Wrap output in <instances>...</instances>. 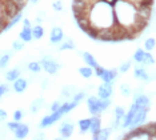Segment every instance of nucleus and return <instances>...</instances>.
Here are the masks:
<instances>
[{"instance_id": "e433bc0d", "label": "nucleus", "mask_w": 156, "mask_h": 140, "mask_svg": "<svg viewBox=\"0 0 156 140\" xmlns=\"http://www.w3.org/2000/svg\"><path fill=\"white\" fill-rule=\"evenodd\" d=\"M84 98H86V93H84V92H79V93H76V95H75V98H73V102L79 103L80 100L84 99Z\"/></svg>"}, {"instance_id": "b1692460", "label": "nucleus", "mask_w": 156, "mask_h": 140, "mask_svg": "<svg viewBox=\"0 0 156 140\" xmlns=\"http://www.w3.org/2000/svg\"><path fill=\"white\" fill-rule=\"evenodd\" d=\"M144 47H145V49H147V51H152V49L156 47V40L154 38H148L147 40L144 41Z\"/></svg>"}, {"instance_id": "423d86ee", "label": "nucleus", "mask_w": 156, "mask_h": 140, "mask_svg": "<svg viewBox=\"0 0 156 140\" xmlns=\"http://www.w3.org/2000/svg\"><path fill=\"white\" fill-rule=\"evenodd\" d=\"M98 95L100 99H108L112 95V84L111 83H103L98 88Z\"/></svg>"}, {"instance_id": "a18cd8bd", "label": "nucleus", "mask_w": 156, "mask_h": 140, "mask_svg": "<svg viewBox=\"0 0 156 140\" xmlns=\"http://www.w3.org/2000/svg\"><path fill=\"white\" fill-rule=\"evenodd\" d=\"M100 2H103L104 4H116L119 0H100Z\"/></svg>"}, {"instance_id": "9b49d317", "label": "nucleus", "mask_w": 156, "mask_h": 140, "mask_svg": "<svg viewBox=\"0 0 156 140\" xmlns=\"http://www.w3.org/2000/svg\"><path fill=\"white\" fill-rule=\"evenodd\" d=\"M135 104H136L139 108H150V99L145 95H139L135 98Z\"/></svg>"}, {"instance_id": "cd10ccee", "label": "nucleus", "mask_w": 156, "mask_h": 140, "mask_svg": "<svg viewBox=\"0 0 156 140\" xmlns=\"http://www.w3.org/2000/svg\"><path fill=\"white\" fill-rule=\"evenodd\" d=\"M115 116H116V119L123 120V117L126 116V112H124L123 107H116V108H115Z\"/></svg>"}, {"instance_id": "ea45409f", "label": "nucleus", "mask_w": 156, "mask_h": 140, "mask_svg": "<svg viewBox=\"0 0 156 140\" xmlns=\"http://www.w3.org/2000/svg\"><path fill=\"white\" fill-rule=\"evenodd\" d=\"M22 117H23V112H22V111H15V113H13V119L17 120V121H20V120H22Z\"/></svg>"}, {"instance_id": "c03bdc74", "label": "nucleus", "mask_w": 156, "mask_h": 140, "mask_svg": "<svg viewBox=\"0 0 156 140\" xmlns=\"http://www.w3.org/2000/svg\"><path fill=\"white\" fill-rule=\"evenodd\" d=\"M103 71H104V68H101L100 66H99L98 68H95V74H96L98 76H100V75L103 74Z\"/></svg>"}, {"instance_id": "f03ea898", "label": "nucleus", "mask_w": 156, "mask_h": 140, "mask_svg": "<svg viewBox=\"0 0 156 140\" xmlns=\"http://www.w3.org/2000/svg\"><path fill=\"white\" fill-rule=\"evenodd\" d=\"M41 66L45 70V72L49 74V75H54L58 72V70L60 68V66L56 62H54L52 59H48V57H44L43 60H41Z\"/></svg>"}, {"instance_id": "4468645a", "label": "nucleus", "mask_w": 156, "mask_h": 140, "mask_svg": "<svg viewBox=\"0 0 156 140\" xmlns=\"http://www.w3.org/2000/svg\"><path fill=\"white\" fill-rule=\"evenodd\" d=\"M26 88H27V80L26 79L17 77L16 80H13V89H15L16 92L22 93V92L26 91Z\"/></svg>"}, {"instance_id": "393cba45", "label": "nucleus", "mask_w": 156, "mask_h": 140, "mask_svg": "<svg viewBox=\"0 0 156 140\" xmlns=\"http://www.w3.org/2000/svg\"><path fill=\"white\" fill-rule=\"evenodd\" d=\"M154 62H155L154 56H152L150 52H144V56H143V60H141V63L145 64V66H148V64H154Z\"/></svg>"}, {"instance_id": "412c9836", "label": "nucleus", "mask_w": 156, "mask_h": 140, "mask_svg": "<svg viewBox=\"0 0 156 140\" xmlns=\"http://www.w3.org/2000/svg\"><path fill=\"white\" fill-rule=\"evenodd\" d=\"M94 68L92 67H90V66H87V67H81V68H79V74L81 75V76H84L86 79H88V77H91L92 76V74H94Z\"/></svg>"}, {"instance_id": "7ed1b4c3", "label": "nucleus", "mask_w": 156, "mask_h": 140, "mask_svg": "<svg viewBox=\"0 0 156 140\" xmlns=\"http://www.w3.org/2000/svg\"><path fill=\"white\" fill-rule=\"evenodd\" d=\"M139 109V107L136 106V104H131V108H129V111H128V113H126V116L123 117V121H122V127L123 128H128L129 125H131V123H132V120H133V117H135V113H136V111Z\"/></svg>"}, {"instance_id": "c756f323", "label": "nucleus", "mask_w": 156, "mask_h": 140, "mask_svg": "<svg viewBox=\"0 0 156 140\" xmlns=\"http://www.w3.org/2000/svg\"><path fill=\"white\" fill-rule=\"evenodd\" d=\"M109 104H111V102H109L108 99H100V109H101V112L108 108Z\"/></svg>"}, {"instance_id": "6e6552de", "label": "nucleus", "mask_w": 156, "mask_h": 140, "mask_svg": "<svg viewBox=\"0 0 156 140\" xmlns=\"http://www.w3.org/2000/svg\"><path fill=\"white\" fill-rule=\"evenodd\" d=\"M64 38V34H63V30L60 27H54L51 31V36H49V40L52 43H60Z\"/></svg>"}, {"instance_id": "dca6fc26", "label": "nucleus", "mask_w": 156, "mask_h": 140, "mask_svg": "<svg viewBox=\"0 0 156 140\" xmlns=\"http://www.w3.org/2000/svg\"><path fill=\"white\" fill-rule=\"evenodd\" d=\"M83 57H84V62L87 63V66H90V67H92L95 70V68H98L99 67V64H98V62L95 60V57L91 55L90 52H84L83 53Z\"/></svg>"}, {"instance_id": "49530a36", "label": "nucleus", "mask_w": 156, "mask_h": 140, "mask_svg": "<svg viewBox=\"0 0 156 140\" xmlns=\"http://www.w3.org/2000/svg\"><path fill=\"white\" fill-rule=\"evenodd\" d=\"M23 23H24V27H30L31 28V21L28 20V19H24Z\"/></svg>"}, {"instance_id": "58836bf2", "label": "nucleus", "mask_w": 156, "mask_h": 140, "mask_svg": "<svg viewBox=\"0 0 156 140\" xmlns=\"http://www.w3.org/2000/svg\"><path fill=\"white\" fill-rule=\"evenodd\" d=\"M8 85L7 84H0V99L3 98V95H4L5 92H8Z\"/></svg>"}, {"instance_id": "473e14b6", "label": "nucleus", "mask_w": 156, "mask_h": 140, "mask_svg": "<svg viewBox=\"0 0 156 140\" xmlns=\"http://www.w3.org/2000/svg\"><path fill=\"white\" fill-rule=\"evenodd\" d=\"M7 125H8V128H9V130H11V131H15L16 128L20 125V123H19V121H17V120H15V121H9V123L7 124Z\"/></svg>"}, {"instance_id": "f3484780", "label": "nucleus", "mask_w": 156, "mask_h": 140, "mask_svg": "<svg viewBox=\"0 0 156 140\" xmlns=\"http://www.w3.org/2000/svg\"><path fill=\"white\" fill-rule=\"evenodd\" d=\"M111 135V128H104V130H100L98 135H92V138L95 140H107Z\"/></svg>"}, {"instance_id": "6ab92c4d", "label": "nucleus", "mask_w": 156, "mask_h": 140, "mask_svg": "<svg viewBox=\"0 0 156 140\" xmlns=\"http://www.w3.org/2000/svg\"><path fill=\"white\" fill-rule=\"evenodd\" d=\"M19 76H20V71L17 70V68H13V70H11V71H8V72H7L5 79L8 81H13V80H16Z\"/></svg>"}, {"instance_id": "9d476101", "label": "nucleus", "mask_w": 156, "mask_h": 140, "mask_svg": "<svg viewBox=\"0 0 156 140\" xmlns=\"http://www.w3.org/2000/svg\"><path fill=\"white\" fill-rule=\"evenodd\" d=\"M73 128H75V125L72 123H63V125L60 127V135H62L63 138H71V135H72V132H73Z\"/></svg>"}, {"instance_id": "c85d7f7f", "label": "nucleus", "mask_w": 156, "mask_h": 140, "mask_svg": "<svg viewBox=\"0 0 156 140\" xmlns=\"http://www.w3.org/2000/svg\"><path fill=\"white\" fill-rule=\"evenodd\" d=\"M120 92H122L124 96H129L131 95V87L128 84H122L120 85Z\"/></svg>"}, {"instance_id": "20e7f679", "label": "nucleus", "mask_w": 156, "mask_h": 140, "mask_svg": "<svg viewBox=\"0 0 156 140\" xmlns=\"http://www.w3.org/2000/svg\"><path fill=\"white\" fill-rule=\"evenodd\" d=\"M87 106H88V109H90V112L92 115H99L101 112V109H100V98H95V96L88 98Z\"/></svg>"}, {"instance_id": "a211bd4d", "label": "nucleus", "mask_w": 156, "mask_h": 140, "mask_svg": "<svg viewBox=\"0 0 156 140\" xmlns=\"http://www.w3.org/2000/svg\"><path fill=\"white\" fill-rule=\"evenodd\" d=\"M76 106H77V103H75V102H67V103H64V104H62V106H60V111L63 112V115L68 113L69 111H72Z\"/></svg>"}, {"instance_id": "2eb2a0df", "label": "nucleus", "mask_w": 156, "mask_h": 140, "mask_svg": "<svg viewBox=\"0 0 156 140\" xmlns=\"http://www.w3.org/2000/svg\"><path fill=\"white\" fill-rule=\"evenodd\" d=\"M20 40H23V41H31L32 40V30H31L30 27H23V30L22 32H20Z\"/></svg>"}, {"instance_id": "a878e982", "label": "nucleus", "mask_w": 156, "mask_h": 140, "mask_svg": "<svg viewBox=\"0 0 156 140\" xmlns=\"http://www.w3.org/2000/svg\"><path fill=\"white\" fill-rule=\"evenodd\" d=\"M28 70H30L31 72H39V71L41 70V64L37 62H32L28 64Z\"/></svg>"}, {"instance_id": "f8f14e48", "label": "nucleus", "mask_w": 156, "mask_h": 140, "mask_svg": "<svg viewBox=\"0 0 156 140\" xmlns=\"http://www.w3.org/2000/svg\"><path fill=\"white\" fill-rule=\"evenodd\" d=\"M100 119L98 115H95L94 117H91V125H90V131L92 132V135H98L100 132Z\"/></svg>"}, {"instance_id": "39448f33", "label": "nucleus", "mask_w": 156, "mask_h": 140, "mask_svg": "<svg viewBox=\"0 0 156 140\" xmlns=\"http://www.w3.org/2000/svg\"><path fill=\"white\" fill-rule=\"evenodd\" d=\"M148 109H150V108H139V109H137L129 127L135 128L136 125H139V124L143 123V121H145V117H147V115H148Z\"/></svg>"}, {"instance_id": "4be33fe9", "label": "nucleus", "mask_w": 156, "mask_h": 140, "mask_svg": "<svg viewBox=\"0 0 156 140\" xmlns=\"http://www.w3.org/2000/svg\"><path fill=\"white\" fill-rule=\"evenodd\" d=\"M135 76L139 79H143V80H150V76L145 72L144 68H137V70H135Z\"/></svg>"}, {"instance_id": "f704fd0d", "label": "nucleus", "mask_w": 156, "mask_h": 140, "mask_svg": "<svg viewBox=\"0 0 156 140\" xmlns=\"http://www.w3.org/2000/svg\"><path fill=\"white\" fill-rule=\"evenodd\" d=\"M40 104H41V99H39L36 100L34 104H32V108H31V111H32V113H36L37 112V108L40 107Z\"/></svg>"}, {"instance_id": "4c0bfd02", "label": "nucleus", "mask_w": 156, "mask_h": 140, "mask_svg": "<svg viewBox=\"0 0 156 140\" xmlns=\"http://www.w3.org/2000/svg\"><path fill=\"white\" fill-rule=\"evenodd\" d=\"M129 67H131V62H126L124 64L120 66V72H127V71L129 70Z\"/></svg>"}, {"instance_id": "1a4fd4ad", "label": "nucleus", "mask_w": 156, "mask_h": 140, "mask_svg": "<svg viewBox=\"0 0 156 140\" xmlns=\"http://www.w3.org/2000/svg\"><path fill=\"white\" fill-rule=\"evenodd\" d=\"M116 75H118V71L115 70H104L103 74L100 75V77L104 83H111L113 79L116 77Z\"/></svg>"}, {"instance_id": "de8ad7c7", "label": "nucleus", "mask_w": 156, "mask_h": 140, "mask_svg": "<svg viewBox=\"0 0 156 140\" xmlns=\"http://www.w3.org/2000/svg\"><path fill=\"white\" fill-rule=\"evenodd\" d=\"M32 2H34V3H36V2H37V0H32Z\"/></svg>"}, {"instance_id": "0eeeda50", "label": "nucleus", "mask_w": 156, "mask_h": 140, "mask_svg": "<svg viewBox=\"0 0 156 140\" xmlns=\"http://www.w3.org/2000/svg\"><path fill=\"white\" fill-rule=\"evenodd\" d=\"M151 13H152V7H151V5L139 4V5L136 7V15H139V16H141V17H145V19L150 20Z\"/></svg>"}, {"instance_id": "5701e85b", "label": "nucleus", "mask_w": 156, "mask_h": 140, "mask_svg": "<svg viewBox=\"0 0 156 140\" xmlns=\"http://www.w3.org/2000/svg\"><path fill=\"white\" fill-rule=\"evenodd\" d=\"M90 125H91V119H83L79 121V128L81 132H86L90 130Z\"/></svg>"}, {"instance_id": "bb28decb", "label": "nucleus", "mask_w": 156, "mask_h": 140, "mask_svg": "<svg viewBox=\"0 0 156 140\" xmlns=\"http://www.w3.org/2000/svg\"><path fill=\"white\" fill-rule=\"evenodd\" d=\"M143 56H144V51L141 48H139V49H136V52H135L133 60H135V62H137V63H141V60H143Z\"/></svg>"}, {"instance_id": "a19ab883", "label": "nucleus", "mask_w": 156, "mask_h": 140, "mask_svg": "<svg viewBox=\"0 0 156 140\" xmlns=\"http://www.w3.org/2000/svg\"><path fill=\"white\" fill-rule=\"evenodd\" d=\"M59 108H60V103H59V102H55V103L51 106V111H52V112H54V111H58Z\"/></svg>"}, {"instance_id": "ddd939ff", "label": "nucleus", "mask_w": 156, "mask_h": 140, "mask_svg": "<svg viewBox=\"0 0 156 140\" xmlns=\"http://www.w3.org/2000/svg\"><path fill=\"white\" fill-rule=\"evenodd\" d=\"M13 132H15V138H17V139H24L28 135V132H30V128H28V125L20 123V125Z\"/></svg>"}, {"instance_id": "f257e3e1", "label": "nucleus", "mask_w": 156, "mask_h": 140, "mask_svg": "<svg viewBox=\"0 0 156 140\" xmlns=\"http://www.w3.org/2000/svg\"><path fill=\"white\" fill-rule=\"evenodd\" d=\"M62 116H63V112L60 111V108L58 111H54L51 115H48V116H44L43 119H41L40 121V127L41 128H45V127H49V125H52L55 123V121H58L62 119Z\"/></svg>"}, {"instance_id": "72a5a7b5", "label": "nucleus", "mask_w": 156, "mask_h": 140, "mask_svg": "<svg viewBox=\"0 0 156 140\" xmlns=\"http://www.w3.org/2000/svg\"><path fill=\"white\" fill-rule=\"evenodd\" d=\"M52 8H54L55 11H62L63 9V5H62V2H59V0H56V2L52 3Z\"/></svg>"}, {"instance_id": "2f4dec72", "label": "nucleus", "mask_w": 156, "mask_h": 140, "mask_svg": "<svg viewBox=\"0 0 156 140\" xmlns=\"http://www.w3.org/2000/svg\"><path fill=\"white\" fill-rule=\"evenodd\" d=\"M9 62V55H4L0 59V68H4Z\"/></svg>"}, {"instance_id": "37998d69", "label": "nucleus", "mask_w": 156, "mask_h": 140, "mask_svg": "<svg viewBox=\"0 0 156 140\" xmlns=\"http://www.w3.org/2000/svg\"><path fill=\"white\" fill-rule=\"evenodd\" d=\"M140 4H143V5H151L152 7V4H154V0H141Z\"/></svg>"}, {"instance_id": "79ce46f5", "label": "nucleus", "mask_w": 156, "mask_h": 140, "mask_svg": "<svg viewBox=\"0 0 156 140\" xmlns=\"http://www.w3.org/2000/svg\"><path fill=\"white\" fill-rule=\"evenodd\" d=\"M5 119H7V112L4 109H0V121L5 120Z\"/></svg>"}, {"instance_id": "c9c22d12", "label": "nucleus", "mask_w": 156, "mask_h": 140, "mask_svg": "<svg viewBox=\"0 0 156 140\" xmlns=\"http://www.w3.org/2000/svg\"><path fill=\"white\" fill-rule=\"evenodd\" d=\"M12 47H13V49H16V51H20V49H23V47H24L23 40L22 41H13Z\"/></svg>"}, {"instance_id": "7c9ffc66", "label": "nucleus", "mask_w": 156, "mask_h": 140, "mask_svg": "<svg viewBox=\"0 0 156 140\" xmlns=\"http://www.w3.org/2000/svg\"><path fill=\"white\" fill-rule=\"evenodd\" d=\"M73 48H75V44H73L72 40H67L64 44L60 47V49H73Z\"/></svg>"}, {"instance_id": "aec40b11", "label": "nucleus", "mask_w": 156, "mask_h": 140, "mask_svg": "<svg viewBox=\"0 0 156 140\" xmlns=\"http://www.w3.org/2000/svg\"><path fill=\"white\" fill-rule=\"evenodd\" d=\"M44 35V28L41 26H35L32 28V38L34 39H41Z\"/></svg>"}]
</instances>
